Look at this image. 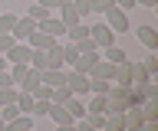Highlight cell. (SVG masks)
I'll return each instance as SVG.
<instances>
[{"label":"cell","mask_w":158,"mask_h":131,"mask_svg":"<svg viewBox=\"0 0 158 131\" xmlns=\"http://www.w3.org/2000/svg\"><path fill=\"white\" fill-rule=\"evenodd\" d=\"M102 17H106L102 23H106L112 33H125V30H132V26H128V13H125V10H118V7H109Z\"/></svg>","instance_id":"obj_1"},{"label":"cell","mask_w":158,"mask_h":131,"mask_svg":"<svg viewBox=\"0 0 158 131\" xmlns=\"http://www.w3.org/2000/svg\"><path fill=\"white\" fill-rule=\"evenodd\" d=\"M3 56H7V62H10V66H30L33 46H30V43H13V46L3 52Z\"/></svg>","instance_id":"obj_2"},{"label":"cell","mask_w":158,"mask_h":131,"mask_svg":"<svg viewBox=\"0 0 158 131\" xmlns=\"http://www.w3.org/2000/svg\"><path fill=\"white\" fill-rule=\"evenodd\" d=\"M66 89L73 92V95H79V98H82V95L89 92V75H86V72H79V69L66 72Z\"/></svg>","instance_id":"obj_3"},{"label":"cell","mask_w":158,"mask_h":131,"mask_svg":"<svg viewBox=\"0 0 158 131\" xmlns=\"http://www.w3.org/2000/svg\"><path fill=\"white\" fill-rule=\"evenodd\" d=\"M89 36H92V43H96V49H106V46H112V43H115V33L109 30L106 23L89 26Z\"/></svg>","instance_id":"obj_4"},{"label":"cell","mask_w":158,"mask_h":131,"mask_svg":"<svg viewBox=\"0 0 158 131\" xmlns=\"http://www.w3.org/2000/svg\"><path fill=\"white\" fill-rule=\"evenodd\" d=\"M33 33H36V20H30V17H17V26H13L10 36H13L17 43H27Z\"/></svg>","instance_id":"obj_5"},{"label":"cell","mask_w":158,"mask_h":131,"mask_svg":"<svg viewBox=\"0 0 158 131\" xmlns=\"http://www.w3.org/2000/svg\"><path fill=\"white\" fill-rule=\"evenodd\" d=\"M36 30H40V33H49L53 40H59V36L66 33V26H63V20H59L56 13H49L46 20H40V23H36Z\"/></svg>","instance_id":"obj_6"},{"label":"cell","mask_w":158,"mask_h":131,"mask_svg":"<svg viewBox=\"0 0 158 131\" xmlns=\"http://www.w3.org/2000/svg\"><path fill=\"white\" fill-rule=\"evenodd\" d=\"M135 36H138V43H142L148 52H158V33H155V26H138Z\"/></svg>","instance_id":"obj_7"},{"label":"cell","mask_w":158,"mask_h":131,"mask_svg":"<svg viewBox=\"0 0 158 131\" xmlns=\"http://www.w3.org/2000/svg\"><path fill=\"white\" fill-rule=\"evenodd\" d=\"M59 20H63V26H66V30L79 23V10L73 7V0H63V3H59Z\"/></svg>","instance_id":"obj_8"},{"label":"cell","mask_w":158,"mask_h":131,"mask_svg":"<svg viewBox=\"0 0 158 131\" xmlns=\"http://www.w3.org/2000/svg\"><path fill=\"white\" fill-rule=\"evenodd\" d=\"M46 118L53 121L56 128H59V125H73V121H76V118H73V115H69V111H66V105H49Z\"/></svg>","instance_id":"obj_9"},{"label":"cell","mask_w":158,"mask_h":131,"mask_svg":"<svg viewBox=\"0 0 158 131\" xmlns=\"http://www.w3.org/2000/svg\"><path fill=\"white\" fill-rule=\"evenodd\" d=\"M40 82L43 85H53V89L56 85H66V72L63 69H40Z\"/></svg>","instance_id":"obj_10"},{"label":"cell","mask_w":158,"mask_h":131,"mask_svg":"<svg viewBox=\"0 0 158 131\" xmlns=\"http://www.w3.org/2000/svg\"><path fill=\"white\" fill-rule=\"evenodd\" d=\"M86 115H109V95H92L86 105Z\"/></svg>","instance_id":"obj_11"},{"label":"cell","mask_w":158,"mask_h":131,"mask_svg":"<svg viewBox=\"0 0 158 131\" xmlns=\"http://www.w3.org/2000/svg\"><path fill=\"white\" fill-rule=\"evenodd\" d=\"M102 131H125V111H109Z\"/></svg>","instance_id":"obj_12"},{"label":"cell","mask_w":158,"mask_h":131,"mask_svg":"<svg viewBox=\"0 0 158 131\" xmlns=\"http://www.w3.org/2000/svg\"><path fill=\"white\" fill-rule=\"evenodd\" d=\"M27 43H30V46H33V49H43V52H46L49 46H56L59 40H53L49 33H40V30H36V33H33V36H30V40H27Z\"/></svg>","instance_id":"obj_13"},{"label":"cell","mask_w":158,"mask_h":131,"mask_svg":"<svg viewBox=\"0 0 158 131\" xmlns=\"http://www.w3.org/2000/svg\"><path fill=\"white\" fill-rule=\"evenodd\" d=\"M99 59H102V52H99V49H92V52H82V56L76 59V66H73V69H79V72H89V69H92V66H96Z\"/></svg>","instance_id":"obj_14"},{"label":"cell","mask_w":158,"mask_h":131,"mask_svg":"<svg viewBox=\"0 0 158 131\" xmlns=\"http://www.w3.org/2000/svg\"><path fill=\"white\" fill-rule=\"evenodd\" d=\"M135 89V95L138 98H158V85L152 79H145V82H138V85H132Z\"/></svg>","instance_id":"obj_15"},{"label":"cell","mask_w":158,"mask_h":131,"mask_svg":"<svg viewBox=\"0 0 158 131\" xmlns=\"http://www.w3.org/2000/svg\"><path fill=\"white\" fill-rule=\"evenodd\" d=\"M102 52V56H106V62H112V66H118V62H125L128 56H125V49H118L115 43H112V46H106V49H99Z\"/></svg>","instance_id":"obj_16"},{"label":"cell","mask_w":158,"mask_h":131,"mask_svg":"<svg viewBox=\"0 0 158 131\" xmlns=\"http://www.w3.org/2000/svg\"><path fill=\"white\" fill-rule=\"evenodd\" d=\"M138 111H142L145 121H158V98H145L142 105H138Z\"/></svg>","instance_id":"obj_17"},{"label":"cell","mask_w":158,"mask_h":131,"mask_svg":"<svg viewBox=\"0 0 158 131\" xmlns=\"http://www.w3.org/2000/svg\"><path fill=\"white\" fill-rule=\"evenodd\" d=\"M142 121H145V118H142L138 105H135V108H125V131H138V128H142Z\"/></svg>","instance_id":"obj_18"},{"label":"cell","mask_w":158,"mask_h":131,"mask_svg":"<svg viewBox=\"0 0 158 131\" xmlns=\"http://www.w3.org/2000/svg\"><path fill=\"white\" fill-rule=\"evenodd\" d=\"M33 102H36V98H33V92H23V89L17 92V108H20V115H30V111H33Z\"/></svg>","instance_id":"obj_19"},{"label":"cell","mask_w":158,"mask_h":131,"mask_svg":"<svg viewBox=\"0 0 158 131\" xmlns=\"http://www.w3.org/2000/svg\"><path fill=\"white\" fill-rule=\"evenodd\" d=\"M112 82H115V85H132V75H128V59L115 66V72H112Z\"/></svg>","instance_id":"obj_20"},{"label":"cell","mask_w":158,"mask_h":131,"mask_svg":"<svg viewBox=\"0 0 158 131\" xmlns=\"http://www.w3.org/2000/svg\"><path fill=\"white\" fill-rule=\"evenodd\" d=\"M66 111H69L76 121H79V118H86V105H82V98H79V95H73V98L66 102Z\"/></svg>","instance_id":"obj_21"},{"label":"cell","mask_w":158,"mask_h":131,"mask_svg":"<svg viewBox=\"0 0 158 131\" xmlns=\"http://www.w3.org/2000/svg\"><path fill=\"white\" fill-rule=\"evenodd\" d=\"M7 131H33V118L30 115H20V118L7 121Z\"/></svg>","instance_id":"obj_22"},{"label":"cell","mask_w":158,"mask_h":131,"mask_svg":"<svg viewBox=\"0 0 158 131\" xmlns=\"http://www.w3.org/2000/svg\"><path fill=\"white\" fill-rule=\"evenodd\" d=\"M128 75H132V85H138V82H145V79H148L145 66H142V62H132V59H128Z\"/></svg>","instance_id":"obj_23"},{"label":"cell","mask_w":158,"mask_h":131,"mask_svg":"<svg viewBox=\"0 0 158 131\" xmlns=\"http://www.w3.org/2000/svg\"><path fill=\"white\" fill-rule=\"evenodd\" d=\"M69 98H73V92H69L66 85H56V89H53V98H49V102H53V105H66Z\"/></svg>","instance_id":"obj_24"},{"label":"cell","mask_w":158,"mask_h":131,"mask_svg":"<svg viewBox=\"0 0 158 131\" xmlns=\"http://www.w3.org/2000/svg\"><path fill=\"white\" fill-rule=\"evenodd\" d=\"M109 85H112L109 79H89V92L92 95H109Z\"/></svg>","instance_id":"obj_25"},{"label":"cell","mask_w":158,"mask_h":131,"mask_svg":"<svg viewBox=\"0 0 158 131\" xmlns=\"http://www.w3.org/2000/svg\"><path fill=\"white\" fill-rule=\"evenodd\" d=\"M17 26V13H0V33H13Z\"/></svg>","instance_id":"obj_26"},{"label":"cell","mask_w":158,"mask_h":131,"mask_svg":"<svg viewBox=\"0 0 158 131\" xmlns=\"http://www.w3.org/2000/svg\"><path fill=\"white\" fill-rule=\"evenodd\" d=\"M30 66H33V69H46V66H49V62H46V52H43V49H33V56H30Z\"/></svg>","instance_id":"obj_27"},{"label":"cell","mask_w":158,"mask_h":131,"mask_svg":"<svg viewBox=\"0 0 158 131\" xmlns=\"http://www.w3.org/2000/svg\"><path fill=\"white\" fill-rule=\"evenodd\" d=\"M17 85H7V89H0V105H13L17 102Z\"/></svg>","instance_id":"obj_28"},{"label":"cell","mask_w":158,"mask_h":131,"mask_svg":"<svg viewBox=\"0 0 158 131\" xmlns=\"http://www.w3.org/2000/svg\"><path fill=\"white\" fill-rule=\"evenodd\" d=\"M142 66H145L148 79H155V75H158V56H155V52H148V56H145V62H142Z\"/></svg>","instance_id":"obj_29"},{"label":"cell","mask_w":158,"mask_h":131,"mask_svg":"<svg viewBox=\"0 0 158 131\" xmlns=\"http://www.w3.org/2000/svg\"><path fill=\"white\" fill-rule=\"evenodd\" d=\"M0 118H3V121H13V118H20L17 102H13V105H0Z\"/></svg>","instance_id":"obj_30"},{"label":"cell","mask_w":158,"mask_h":131,"mask_svg":"<svg viewBox=\"0 0 158 131\" xmlns=\"http://www.w3.org/2000/svg\"><path fill=\"white\" fill-rule=\"evenodd\" d=\"M27 17H30V20H46V17H49V10H46V7H40V3H33V7H30V10H27Z\"/></svg>","instance_id":"obj_31"},{"label":"cell","mask_w":158,"mask_h":131,"mask_svg":"<svg viewBox=\"0 0 158 131\" xmlns=\"http://www.w3.org/2000/svg\"><path fill=\"white\" fill-rule=\"evenodd\" d=\"M69 40H82V36H89V26H82V23H76V26H69Z\"/></svg>","instance_id":"obj_32"},{"label":"cell","mask_w":158,"mask_h":131,"mask_svg":"<svg viewBox=\"0 0 158 131\" xmlns=\"http://www.w3.org/2000/svg\"><path fill=\"white\" fill-rule=\"evenodd\" d=\"M73 43H76V49H79V52H92V49H96L92 36H82V40H73Z\"/></svg>","instance_id":"obj_33"},{"label":"cell","mask_w":158,"mask_h":131,"mask_svg":"<svg viewBox=\"0 0 158 131\" xmlns=\"http://www.w3.org/2000/svg\"><path fill=\"white\" fill-rule=\"evenodd\" d=\"M73 7L79 10V17H86V13H92V0H73Z\"/></svg>","instance_id":"obj_34"},{"label":"cell","mask_w":158,"mask_h":131,"mask_svg":"<svg viewBox=\"0 0 158 131\" xmlns=\"http://www.w3.org/2000/svg\"><path fill=\"white\" fill-rule=\"evenodd\" d=\"M49 105H53V102H43V98H36V102H33V111H30V115H46V111H49Z\"/></svg>","instance_id":"obj_35"},{"label":"cell","mask_w":158,"mask_h":131,"mask_svg":"<svg viewBox=\"0 0 158 131\" xmlns=\"http://www.w3.org/2000/svg\"><path fill=\"white\" fill-rule=\"evenodd\" d=\"M13 43H17V40H13L10 33H0V56H3V52H7L10 46H13Z\"/></svg>","instance_id":"obj_36"},{"label":"cell","mask_w":158,"mask_h":131,"mask_svg":"<svg viewBox=\"0 0 158 131\" xmlns=\"http://www.w3.org/2000/svg\"><path fill=\"white\" fill-rule=\"evenodd\" d=\"M86 121H89L96 131H102V125H106V115H86Z\"/></svg>","instance_id":"obj_37"},{"label":"cell","mask_w":158,"mask_h":131,"mask_svg":"<svg viewBox=\"0 0 158 131\" xmlns=\"http://www.w3.org/2000/svg\"><path fill=\"white\" fill-rule=\"evenodd\" d=\"M36 3H40V7H46L49 13H56V10H59V3H63V0H36Z\"/></svg>","instance_id":"obj_38"},{"label":"cell","mask_w":158,"mask_h":131,"mask_svg":"<svg viewBox=\"0 0 158 131\" xmlns=\"http://www.w3.org/2000/svg\"><path fill=\"white\" fill-rule=\"evenodd\" d=\"M109 7H112V0H92V10L96 13H106Z\"/></svg>","instance_id":"obj_39"},{"label":"cell","mask_w":158,"mask_h":131,"mask_svg":"<svg viewBox=\"0 0 158 131\" xmlns=\"http://www.w3.org/2000/svg\"><path fill=\"white\" fill-rule=\"evenodd\" d=\"M112 7H118V10H132V7H135V0H112Z\"/></svg>","instance_id":"obj_40"},{"label":"cell","mask_w":158,"mask_h":131,"mask_svg":"<svg viewBox=\"0 0 158 131\" xmlns=\"http://www.w3.org/2000/svg\"><path fill=\"white\" fill-rule=\"evenodd\" d=\"M138 131H158V121H142V128Z\"/></svg>","instance_id":"obj_41"},{"label":"cell","mask_w":158,"mask_h":131,"mask_svg":"<svg viewBox=\"0 0 158 131\" xmlns=\"http://www.w3.org/2000/svg\"><path fill=\"white\" fill-rule=\"evenodd\" d=\"M135 3H142V7H158V0H135Z\"/></svg>","instance_id":"obj_42"},{"label":"cell","mask_w":158,"mask_h":131,"mask_svg":"<svg viewBox=\"0 0 158 131\" xmlns=\"http://www.w3.org/2000/svg\"><path fill=\"white\" fill-rule=\"evenodd\" d=\"M3 69H7V56H0V72H3Z\"/></svg>","instance_id":"obj_43"},{"label":"cell","mask_w":158,"mask_h":131,"mask_svg":"<svg viewBox=\"0 0 158 131\" xmlns=\"http://www.w3.org/2000/svg\"><path fill=\"white\" fill-rule=\"evenodd\" d=\"M0 131H7V121H3V118H0Z\"/></svg>","instance_id":"obj_44"}]
</instances>
